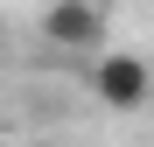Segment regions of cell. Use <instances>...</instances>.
Here are the masks:
<instances>
[{
  "instance_id": "7a4b0ae2",
  "label": "cell",
  "mask_w": 154,
  "mask_h": 147,
  "mask_svg": "<svg viewBox=\"0 0 154 147\" xmlns=\"http://www.w3.org/2000/svg\"><path fill=\"white\" fill-rule=\"evenodd\" d=\"M112 28V14L105 7H91V0H63V7H49L42 14V35L56 42V49H98Z\"/></svg>"
},
{
  "instance_id": "6da1fadb",
  "label": "cell",
  "mask_w": 154,
  "mask_h": 147,
  "mask_svg": "<svg viewBox=\"0 0 154 147\" xmlns=\"http://www.w3.org/2000/svg\"><path fill=\"white\" fill-rule=\"evenodd\" d=\"M91 98L112 112H140L154 98V70L147 56H91Z\"/></svg>"
},
{
  "instance_id": "3957f363",
  "label": "cell",
  "mask_w": 154,
  "mask_h": 147,
  "mask_svg": "<svg viewBox=\"0 0 154 147\" xmlns=\"http://www.w3.org/2000/svg\"><path fill=\"white\" fill-rule=\"evenodd\" d=\"M0 42H7V21H0Z\"/></svg>"
},
{
  "instance_id": "277c9868",
  "label": "cell",
  "mask_w": 154,
  "mask_h": 147,
  "mask_svg": "<svg viewBox=\"0 0 154 147\" xmlns=\"http://www.w3.org/2000/svg\"><path fill=\"white\" fill-rule=\"evenodd\" d=\"M42 147H63V140H42Z\"/></svg>"
}]
</instances>
